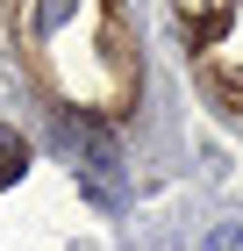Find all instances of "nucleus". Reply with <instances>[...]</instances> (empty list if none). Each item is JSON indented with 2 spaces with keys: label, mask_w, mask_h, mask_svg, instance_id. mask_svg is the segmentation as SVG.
Instances as JSON below:
<instances>
[{
  "label": "nucleus",
  "mask_w": 243,
  "mask_h": 251,
  "mask_svg": "<svg viewBox=\"0 0 243 251\" xmlns=\"http://www.w3.org/2000/svg\"><path fill=\"white\" fill-rule=\"evenodd\" d=\"M22 165H29V144H22L15 129H0V187H15Z\"/></svg>",
  "instance_id": "f257e3e1"
}]
</instances>
